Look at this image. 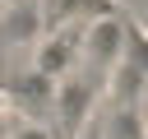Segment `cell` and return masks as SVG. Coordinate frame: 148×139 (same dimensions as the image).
<instances>
[{"instance_id": "1", "label": "cell", "mask_w": 148, "mask_h": 139, "mask_svg": "<svg viewBox=\"0 0 148 139\" xmlns=\"http://www.w3.org/2000/svg\"><path fill=\"white\" fill-rule=\"evenodd\" d=\"M125 23L116 19V14H102V19H92L88 28H83V42H79V65L102 83V79H111L116 74V65H120V56H125Z\"/></svg>"}, {"instance_id": "2", "label": "cell", "mask_w": 148, "mask_h": 139, "mask_svg": "<svg viewBox=\"0 0 148 139\" xmlns=\"http://www.w3.org/2000/svg\"><path fill=\"white\" fill-rule=\"evenodd\" d=\"M9 139H56V134H51V125H46V120H32V116H18V120L9 125Z\"/></svg>"}, {"instance_id": "3", "label": "cell", "mask_w": 148, "mask_h": 139, "mask_svg": "<svg viewBox=\"0 0 148 139\" xmlns=\"http://www.w3.org/2000/svg\"><path fill=\"white\" fill-rule=\"evenodd\" d=\"M74 139H102V120H88V125H83Z\"/></svg>"}]
</instances>
